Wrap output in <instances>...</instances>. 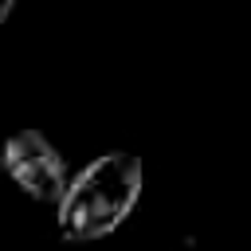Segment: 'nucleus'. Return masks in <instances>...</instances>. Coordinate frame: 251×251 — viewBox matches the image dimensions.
<instances>
[{
  "label": "nucleus",
  "mask_w": 251,
  "mask_h": 251,
  "mask_svg": "<svg viewBox=\"0 0 251 251\" xmlns=\"http://www.w3.org/2000/svg\"><path fill=\"white\" fill-rule=\"evenodd\" d=\"M145 184L141 157L133 153H102L94 157L78 176L67 180V192L59 200V231L71 243L102 239L110 235L137 204Z\"/></svg>",
  "instance_id": "nucleus-1"
},
{
  "label": "nucleus",
  "mask_w": 251,
  "mask_h": 251,
  "mask_svg": "<svg viewBox=\"0 0 251 251\" xmlns=\"http://www.w3.org/2000/svg\"><path fill=\"white\" fill-rule=\"evenodd\" d=\"M4 173L39 204H55L67 192V161L63 153L39 133V129H20L4 141Z\"/></svg>",
  "instance_id": "nucleus-2"
},
{
  "label": "nucleus",
  "mask_w": 251,
  "mask_h": 251,
  "mask_svg": "<svg viewBox=\"0 0 251 251\" xmlns=\"http://www.w3.org/2000/svg\"><path fill=\"white\" fill-rule=\"evenodd\" d=\"M12 12H16V0H0V24H8Z\"/></svg>",
  "instance_id": "nucleus-3"
}]
</instances>
